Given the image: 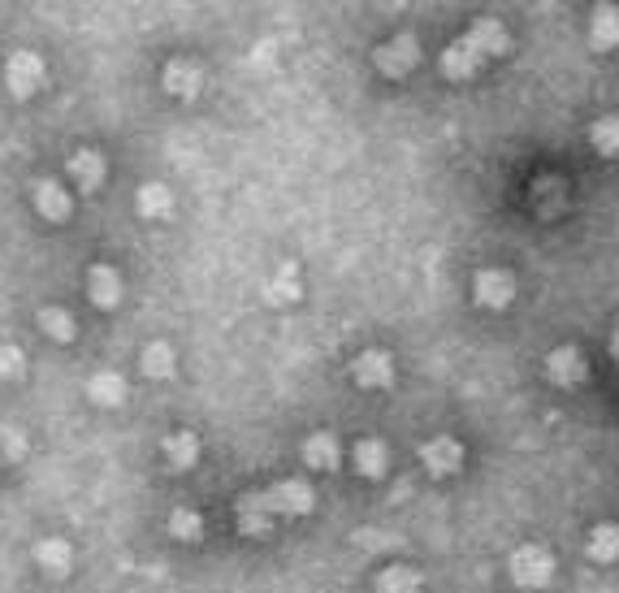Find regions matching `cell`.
I'll return each instance as SVG.
<instances>
[{"label":"cell","instance_id":"cell-1","mask_svg":"<svg viewBox=\"0 0 619 593\" xmlns=\"http://www.w3.org/2000/svg\"><path fill=\"white\" fill-rule=\"evenodd\" d=\"M5 78H9V91H13V96L26 100V96H35V91L44 87L48 70H44V61H39L35 52H13L9 65H5Z\"/></svg>","mask_w":619,"mask_h":593},{"label":"cell","instance_id":"cell-2","mask_svg":"<svg viewBox=\"0 0 619 593\" xmlns=\"http://www.w3.org/2000/svg\"><path fill=\"white\" fill-rule=\"evenodd\" d=\"M256 507H265V511H295V516H304V511H312V490L304 481H282V485H273L265 498H256Z\"/></svg>","mask_w":619,"mask_h":593},{"label":"cell","instance_id":"cell-3","mask_svg":"<svg viewBox=\"0 0 619 593\" xmlns=\"http://www.w3.org/2000/svg\"><path fill=\"white\" fill-rule=\"evenodd\" d=\"M511 572H516L520 585H546L555 563H550L542 546H524V550H516V559H511Z\"/></svg>","mask_w":619,"mask_h":593},{"label":"cell","instance_id":"cell-4","mask_svg":"<svg viewBox=\"0 0 619 593\" xmlns=\"http://www.w3.org/2000/svg\"><path fill=\"white\" fill-rule=\"evenodd\" d=\"M420 459H425V468L433 477H451V472H459V464H464V446L455 438H433L425 451H420Z\"/></svg>","mask_w":619,"mask_h":593},{"label":"cell","instance_id":"cell-5","mask_svg":"<svg viewBox=\"0 0 619 593\" xmlns=\"http://www.w3.org/2000/svg\"><path fill=\"white\" fill-rule=\"evenodd\" d=\"M416 61H420V48H416V39H412V35H399V39H394V44H386V48L377 52L381 74H394V78L407 74Z\"/></svg>","mask_w":619,"mask_h":593},{"label":"cell","instance_id":"cell-6","mask_svg":"<svg viewBox=\"0 0 619 593\" xmlns=\"http://www.w3.org/2000/svg\"><path fill=\"white\" fill-rule=\"evenodd\" d=\"M351 373H355L360 386H390V381H394V364H390L386 351H364L360 360L351 364Z\"/></svg>","mask_w":619,"mask_h":593},{"label":"cell","instance_id":"cell-7","mask_svg":"<svg viewBox=\"0 0 619 593\" xmlns=\"http://www.w3.org/2000/svg\"><path fill=\"white\" fill-rule=\"evenodd\" d=\"M468 44H472V52H477L481 61H490V57H498V52L507 48V31L498 22H490V18H481L477 26H472V31L464 35Z\"/></svg>","mask_w":619,"mask_h":593},{"label":"cell","instance_id":"cell-8","mask_svg":"<svg viewBox=\"0 0 619 593\" xmlns=\"http://www.w3.org/2000/svg\"><path fill=\"white\" fill-rule=\"evenodd\" d=\"M87 291H91V299H96V308H113V303L122 299V278H117V269L96 265L87 273Z\"/></svg>","mask_w":619,"mask_h":593},{"label":"cell","instance_id":"cell-9","mask_svg":"<svg viewBox=\"0 0 619 593\" xmlns=\"http://www.w3.org/2000/svg\"><path fill=\"white\" fill-rule=\"evenodd\" d=\"M511 295H516V286H511L507 273H498V269H485L481 278H477V299L485 303V308H507Z\"/></svg>","mask_w":619,"mask_h":593},{"label":"cell","instance_id":"cell-10","mask_svg":"<svg viewBox=\"0 0 619 593\" xmlns=\"http://www.w3.org/2000/svg\"><path fill=\"white\" fill-rule=\"evenodd\" d=\"M35 208L48 221H65L70 217V195H65L57 182H35Z\"/></svg>","mask_w":619,"mask_h":593},{"label":"cell","instance_id":"cell-11","mask_svg":"<svg viewBox=\"0 0 619 593\" xmlns=\"http://www.w3.org/2000/svg\"><path fill=\"white\" fill-rule=\"evenodd\" d=\"M165 91H174V96L182 100H191L195 91H200V70H195L191 61H169V70H165Z\"/></svg>","mask_w":619,"mask_h":593},{"label":"cell","instance_id":"cell-12","mask_svg":"<svg viewBox=\"0 0 619 593\" xmlns=\"http://www.w3.org/2000/svg\"><path fill=\"white\" fill-rule=\"evenodd\" d=\"M477 65H481V57L472 52L468 39H455V44L446 48V57H442V70H446V78H455V83H459V78H468Z\"/></svg>","mask_w":619,"mask_h":593},{"label":"cell","instance_id":"cell-13","mask_svg":"<svg viewBox=\"0 0 619 593\" xmlns=\"http://www.w3.org/2000/svg\"><path fill=\"white\" fill-rule=\"evenodd\" d=\"M87 394H91V403H100V407H117L126 399V381L117 373H96L87 381Z\"/></svg>","mask_w":619,"mask_h":593},{"label":"cell","instance_id":"cell-14","mask_svg":"<svg viewBox=\"0 0 619 593\" xmlns=\"http://www.w3.org/2000/svg\"><path fill=\"white\" fill-rule=\"evenodd\" d=\"M70 174H74V182H78V187H83V195H87V191H96L100 182H104V161H100L96 152H78L74 161H70Z\"/></svg>","mask_w":619,"mask_h":593},{"label":"cell","instance_id":"cell-15","mask_svg":"<svg viewBox=\"0 0 619 593\" xmlns=\"http://www.w3.org/2000/svg\"><path fill=\"white\" fill-rule=\"evenodd\" d=\"M550 377H555L559 386H568V381H581V377H585V360H581V351L559 347L555 355H550Z\"/></svg>","mask_w":619,"mask_h":593},{"label":"cell","instance_id":"cell-16","mask_svg":"<svg viewBox=\"0 0 619 593\" xmlns=\"http://www.w3.org/2000/svg\"><path fill=\"white\" fill-rule=\"evenodd\" d=\"M386 446H381L377 438H360V446H355V468L364 472V477H381L386 472Z\"/></svg>","mask_w":619,"mask_h":593},{"label":"cell","instance_id":"cell-17","mask_svg":"<svg viewBox=\"0 0 619 593\" xmlns=\"http://www.w3.org/2000/svg\"><path fill=\"white\" fill-rule=\"evenodd\" d=\"M139 213L143 217H169L174 213V195H169L161 182H148V187L139 191Z\"/></svg>","mask_w":619,"mask_h":593},{"label":"cell","instance_id":"cell-18","mask_svg":"<svg viewBox=\"0 0 619 593\" xmlns=\"http://www.w3.org/2000/svg\"><path fill=\"white\" fill-rule=\"evenodd\" d=\"M304 459H308L312 468H325L329 472V468L338 464V442L329 438V433H312L308 446H304Z\"/></svg>","mask_w":619,"mask_h":593},{"label":"cell","instance_id":"cell-19","mask_svg":"<svg viewBox=\"0 0 619 593\" xmlns=\"http://www.w3.org/2000/svg\"><path fill=\"white\" fill-rule=\"evenodd\" d=\"M165 455H169V464H174V468H191L195 455H200V442H195L191 433H169V438H165Z\"/></svg>","mask_w":619,"mask_h":593},{"label":"cell","instance_id":"cell-20","mask_svg":"<svg viewBox=\"0 0 619 593\" xmlns=\"http://www.w3.org/2000/svg\"><path fill=\"white\" fill-rule=\"evenodd\" d=\"M143 373L148 377H169L174 373V351H169L165 342H152V347L143 351Z\"/></svg>","mask_w":619,"mask_h":593},{"label":"cell","instance_id":"cell-21","mask_svg":"<svg viewBox=\"0 0 619 593\" xmlns=\"http://www.w3.org/2000/svg\"><path fill=\"white\" fill-rule=\"evenodd\" d=\"M39 325H44L57 342L74 338V321H70V312H61V308H44V312H39Z\"/></svg>","mask_w":619,"mask_h":593},{"label":"cell","instance_id":"cell-22","mask_svg":"<svg viewBox=\"0 0 619 593\" xmlns=\"http://www.w3.org/2000/svg\"><path fill=\"white\" fill-rule=\"evenodd\" d=\"M35 559L44 563L48 572H65V568H70V546H65V542H57V537H52V542H44V546L35 550Z\"/></svg>","mask_w":619,"mask_h":593},{"label":"cell","instance_id":"cell-23","mask_svg":"<svg viewBox=\"0 0 619 593\" xmlns=\"http://www.w3.org/2000/svg\"><path fill=\"white\" fill-rule=\"evenodd\" d=\"M381 589L386 593H420V576L407 572V568H390L386 576H381Z\"/></svg>","mask_w":619,"mask_h":593},{"label":"cell","instance_id":"cell-24","mask_svg":"<svg viewBox=\"0 0 619 593\" xmlns=\"http://www.w3.org/2000/svg\"><path fill=\"white\" fill-rule=\"evenodd\" d=\"M594 44L598 48H611L615 44V9H602L594 18Z\"/></svg>","mask_w":619,"mask_h":593},{"label":"cell","instance_id":"cell-25","mask_svg":"<svg viewBox=\"0 0 619 593\" xmlns=\"http://www.w3.org/2000/svg\"><path fill=\"white\" fill-rule=\"evenodd\" d=\"M169 529H174L178 537H200V516H195V511H174Z\"/></svg>","mask_w":619,"mask_h":593},{"label":"cell","instance_id":"cell-26","mask_svg":"<svg viewBox=\"0 0 619 593\" xmlns=\"http://www.w3.org/2000/svg\"><path fill=\"white\" fill-rule=\"evenodd\" d=\"M0 377H22V351L0 347Z\"/></svg>","mask_w":619,"mask_h":593}]
</instances>
